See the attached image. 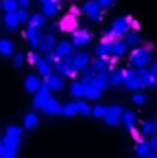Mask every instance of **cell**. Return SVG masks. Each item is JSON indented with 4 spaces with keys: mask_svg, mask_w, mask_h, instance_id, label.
<instances>
[{
    "mask_svg": "<svg viewBox=\"0 0 157 158\" xmlns=\"http://www.w3.org/2000/svg\"><path fill=\"white\" fill-rule=\"evenodd\" d=\"M129 64L133 66V68H146L150 63H152V52L150 50H146L144 46H139V48H135L131 53H129Z\"/></svg>",
    "mask_w": 157,
    "mask_h": 158,
    "instance_id": "1",
    "label": "cell"
},
{
    "mask_svg": "<svg viewBox=\"0 0 157 158\" xmlns=\"http://www.w3.org/2000/svg\"><path fill=\"white\" fill-rule=\"evenodd\" d=\"M131 22H133L131 17H120V19H117V20L111 22L109 31H111L117 39H122L128 31H131Z\"/></svg>",
    "mask_w": 157,
    "mask_h": 158,
    "instance_id": "2",
    "label": "cell"
},
{
    "mask_svg": "<svg viewBox=\"0 0 157 158\" xmlns=\"http://www.w3.org/2000/svg\"><path fill=\"white\" fill-rule=\"evenodd\" d=\"M91 40H92V31L87 30V28H78V30H74V31L70 33V42H72V46L78 48V50L85 48Z\"/></svg>",
    "mask_w": 157,
    "mask_h": 158,
    "instance_id": "3",
    "label": "cell"
},
{
    "mask_svg": "<svg viewBox=\"0 0 157 158\" xmlns=\"http://www.w3.org/2000/svg\"><path fill=\"white\" fill-rule=\"evenodd\" d=\"M122 114H124V107L122 105H107L105 107V116L104 121L109 127H117L122 123Z\"/></svg>",
    "mask_w": 157,
    "mask_h": 158,
    "instance_id": "4",
    "label": "cell"
},
{
    "mask_svg": "<svg viewBox=\"0 0 157 158\" xmlns=\"http://www.w3.org/2000/svg\"><path fill=\"white\" fill-rule=\"evenodd\" d=\"M81 13H85V17L92 22H100L102 17H104V9H100L96 0H87L81 7Z\"/></svg>",
    "mask_w": 157,
    "mask_h": 158,
    "instance_id": "5",
    "label": "cell"
},
{
    "mask_svg": "<svg viewBox=\"0 0 157 158\" xmlns=\"http://www.w3.org/2000/svg\"><path fill=\"white\" fill-rule=\"evenodd\" d=\"M124 88L131 90V92H141L142 90V83L139 79L137 68H126V79H124Z\"/></svg>",
    "mask_w": 157,
    "mask_h": 158,
    "instance_id": "6",
    "label": "cell"
},
{
    "mask_svg": "<svg viewBox=\"0 0 157 158\" xmlns=\"http://www.w3.org/2000/svg\"><path fill=\"white\" fill-rule=\"evenodd\" d=\"M54 72L59 74V76H63V77H76V76H78V72H74V68H72V59H70V55L59 59V61L54 64Z\"/></svg>",
    "mask_w": 157,
    "mask_h": 158,
    "instance_id": "7",
    "label": "cell"
},
{
    "mask_svg": "<svg viewBox=\"0 0 157 158\" xmlns=\"http://www.w3.org/2000/svg\"><path fill=\"white\" fill-rule=\"evenodd\" d=\"M57 44V39H56V33L54 31H48V33H43L41 35V40H39V53L41 55H48L54 52Z\"/></svg>",
    "mask_w": 157,
    "mask_h": 158,
    "instance_id": "8",
    "label": "cell"
},
{
    "mask_svg": "<svg viewBox=\"0 0 157 158\" xmlns=\"http://www.w3.org/2000/svg\"><path fill=\"white\" fill-rule=\"evenodd\" d=\"M70 59H72V68H74V72H78V74L83 68H87V66L91 64V55H89L87 52H83V50L74 52V53L70 55Z\"/></svg>",
    "mask_w": 157,
    "mask_h": 158,
    "instance_id": "9",
    "label": "cell"
},
{
    "mask_svg": "<svg viewBox=\"0 0 157 158\" xmlns=\"http://www.w3.org/2000/svg\"><path fill=\"white\" fill-rule=\"evenodd\" d=\"M48 98H52V90L48 88V85H46V81L43 79V83H41V88L34 94V109H37L41 110V107L46 103V99Z\"/></svg>",
    "mask_w": 157,
    "mask_h": 158,
    "instance_id": "10",
    "label": "cell"
},
{
    "mask_svg": "<svg viewBox=\"0 0 157 158\" xmlns=\"http://www.w3.org/2000/svg\"><path fill=\"white\" fill-rule=\"evenodd\" d=\"M41 35H43V33H41V30H39V28H34V26H28V28H26V30L22 31V37H24V39L30 42V46H32V48H34L35 52L39 50Z\"/></svg>",
    "mask_w": 157,
    "mask_h": 158,
    "instance_id": "11",
    "label": "cell"
},
{
    "mask_svg": "<svg viewBox=\"0 0 157 158\" xmlns=\"http://www.w3.org/2000/svg\"><path fill=\"white\" fill-rule=\"evenodd\" d=\"M35 68H37V72H39L41 79H46V77H50V76L54 74V66L48 63V59H46L44 55H39V57H37Z\"/></svg>",
    "mask_w": 157,
    "mask_h": 158,
    "instance_id": "12",
    "label": "cell"
},
{
    "mask_svg": "<svg viewBox=\"0 0 157 158\" xmlns=\"http://www.w3.org/2000/svg\"><path fill=\"white\" fill-rule=\"evenodd\" d=\"M61 109H63V105H61L56 98H48L46 103L41 107V110H43L44 114H48V116H59V114H61Z\"/></svg>",
    "mask_w": 157,
    "mask_h": 158,
    "instance_id": "13",
    "label": "cell"
},
{
    "mask_svg": "<svg viewBox=\"0 0 157 158\" xmlns=\"http://www.w3.org/2000/svg\"><path fill=\"white\" fill-rule=\"evenodd\" d=\"M74 30H78V17L74 15H65L59 22V31H65V33H72Z\"/></svg>",
    "mask_w": 157,
    "mask_h": 158,
    "instance_id": "14",
    "label": "cell"
},
{
    "mask_svg": "<svg viewBox=\"0 0 157 158\" xmlns=\"http://www.w3.org/2000/svg\"><path fill=\"white\" fill-rule=\"evenodd\" d=\"M124 79H126V68H113L109 72V86L111 88L124 86Z\"/></svg>",
    "mask_w": 157,
    "mask_h": 158,
    "instance_id": "15",
    "label": "cell"
},
{
    "mask_svg": "<svg viewBox=\"0 0 157 158\" xmlns=\"http://www.w3.org/2000/svg\"><path fill=\"white\" fill-rule=\"evenodd\" d=\"M54 53H56L59 59L69 57V55H72V53H74V46H72V42H70V40H59V42L56 44V48H54Z\"/></svg>",
    "mask_w": 157,
    "mask_h": 158,
    "instance_id": "16",
    "label": "cell"
},
{
    "mask_svg": "<svg viewBox=\"0 0 157 158\" xmlns=\"http://www.w3.org/2000/svg\"><path fill=\"white\" fill-rule=\"evenodd\" d=\"M19 24H20V20H19V17H17V11H15V13H4V17H2V26H4L7 31H17V30H19Z\"/></svg>",
    "mask_w": 157,
    "mask_h": 158,
    "instance_id": "17",
    "label": "cell"
},
{
    "mask_svg": "<svg viewBox=\"0 0 157 158\" xmlns=\"http://www.w3.org/2000/svg\"><path fill=\"white\" fill-rule=\"evenodd\" d=\"M89 85H92V86H96L98 90H105V88H109V72H102V74H94L92 79H91V83Z\"/></svg>",
    "mask_w": 157,
    "mask_h": 158,
    "instance_id": "18",
    "label": "cell"
},
{
    "mask_svg": "<svg viewBox=\"0 0 157 158\" xmlns=\"http://www.w3.org/2000/svg\"><path fill=\"white\" fill-rule=\"evenodd\" d=\"M44 81H46L48 88H50V90H54V92H59V90H63V88H65V77H63V76H59V74H52L50 77H46Z\"/></svg>",
    "mask_w": 157,
    "mask_h": 158,
    "instance_id": "19",
    "label": "cell"
},
{
    "mask_svg": "<svg viewBox=\"0 0 157 158\" xmlns=\"http://www.w3.org/2000/svg\"><path fill=\"white\" fill-rule=\"evenodd\" d=\"M87 83H83V81H74L72 85H70V88H69V92H70V96L72 98H76V99H85V90H87Z\"/></svg>",
    "mask_w": 157,
    "mask_h": 158,
    "instance_id": "20",
    "label": "cell"
},
{
    "mask_svg": "<svg viewBox=\"0 0 157 158\" xmlns=\"http://www.w3.org/2000/svg\"><path fill=\"white\" fill-rule=\"evenodd\" d=\"M46 20L48 17L43 13V11H35V13H30V19H28V26H34V28H44L46 26Z\"/></svg>",
    "mask_w": 157,
    "mask_h": 158,
    "instance_id": "21",
    "label": "cell"
},
{
    "mask_svg": "<svg viewBox=\"0 0 157 158\" xmlns=\"http://www.w3.org/2000/svg\"><path fill=\"white\" fill-rule=\"evenodd\" d=\"M128 53V44L124 42V39H117L113 42V50H111V57L113 59H122L124 55Z\"/></svg>",
    "mask_w": 157,
    "mask_h": 158,
    "instance_id": "22",
    "label": "cell"
},
{
    "mask_svg": "<svg viewBox=\"0 0 157 158\" xmlns=\"http://www.w3.org/2000/svg\"><path fill=\"white\" fill-rule=\"evenodd\" d=\"M124 42L128 44V48H139V46H142V37H141V33L139 31H128L124 37Z\"/></svg>",
    "mask_w": 157,
    "mask_h": 158,
    "instance_id": "23",
    "label": "cell"
},
{
    "mask_svg": "<svg viewBox=\"0 0 157 158\" xmlns=\"http://www.w3.org/2000/svg\"><path fill=\"white\" fill-rule=\"evenodd\" d=\"M41 83H43L41 77L34 76V74H30V76H26V79H24V88H26V92L35 94V92L41 88Z\"/></svg>",
    "mask_w": 157,
    "mask_h": 158,
    "instance_id": "24",
    "label": "cell"
},
{
    "mask_svg": "<svg viewBox=\"0 0 157 158\" xmlns=\"http://www.w3.org/2000/svg\"><path fill=\"white\" fill-rule=\"evenodd\" d=\"M137 72H139V79H141V83H142V88H146V86H154L155 76L150 72L148 66H146V68H139Z\"/></svg>",
    "mask_w": 157,
    "mask_h": 158,
    "instance_id": "25",
    "label": "cell"
},
{
    "mask_svg": "<svg viewBox=\"0 0 157 158\" xmlns=\"http://www.w3.org/2000/svg\"><path fill=\"white\" fill-rule=\"evenodd\" d=\"M111 50H113V42L100 40L94 48V53H96V57H111Z\"/></svg>",
    "mask_w": 157,
    "mask_h": 158,
    "instance_id": "26",
    "label": "cell"
},
{
    "mask_svg": "<svg viewBox=\"0 0 157 158\" xmlns=\"http://www.w3.org/2000/svg\"><path fill=\"white\" fill-rule=\"evenodd\" d=\"M152 153V147H150V143L146 142V140H141V142H137V145H135V155L139 158H148V155Z\"/></svg>",
    "mask_w": 157,
    "mask_h": 158,
    "instance_id": "27",
    "label": "cell"
},
{
    "mask_svg": "<svg viewBox=\"0 0 157 158\" xmlns=\"http://www.w3.org/2000/svg\"><path fill=\"white\" fill-rule=\"evenodd\" d=\"M135 123H137L135 112H131V110H124V114H122V125L131 132V131L135 129Z\"/></svg>",
    "mask_w": 157,
    "mask_h": 158,
    "instance_id": "28",
    "label": "cell"
},
{
    "mask_svg": "<svg viewBox=\"0 0 157 158\" xmlns=\"http://www.w3.org/2000/svg\"><path fill=\"white\" fill-rule=\"evenodd\" d=\"M41 11H43L46 17H56V15H59V11H61V2L46 4V6H43V7H41Z\"/></svg>",
    "mask_w": 157,
    "mask_h": 158,
    "instance_id": "29",
    "label": "cell"
},
{
    "mask_svg": "<svg viewBox=\"0 0 157 158\" xmlns=\"http://www.w3.org/2000/svg\"><path fill=\"white\" fill-rule=\"evenodd\" d=\"M76 112L79 116H91L92 107L87 103V99H76Z\"/></svg>",
    "mask_w": 157,
    "mask_h": 158,
    "instance_id": "30",
    "label": "cell"
},
{
    "mask_svg": "<svg viewBox=\"0 0 157 158\" xmlns=\"http://www.w3.org/2000/svg\"><path fill=\"white\" fill-rule=\"evenodd\" d=\"M37 125H39V116H37L35 112H28V114L24 116V129L32 131V129H35Z\"/></svg>",
    "mask_w": 157,
    "mask_h": 158,
    "instance_id": "31",
    "label": "cell"
},
{
    "mask_svg": "<svg viewBox=\"0 0 157 158\" xmlns=\"http://www.w3.org/2000/svg\"><path fill=\"white\" fill-rule=\"evenodd\" d=\"M0 55H4V57L13 55V42L9 39H0Z\"/></svg>",
    "mask_w": 157,
    "mask_h": 158,
    "instance_id": "32",
    "label": "cell"
},
{
    "mask_svg": "<svg viewBox=\"0 0 157 158\" xmlns=\"http://www.w3.org/2000/svg\"><path fill=\"white\" fill-rule=\"evenodd\" d=\"M102 94H104L102 90H98L96 86L89 85V86H87V90H85V99H87V101H96Z\"/></svg>",
    "mask_w": 157,
    "mask_h": 158,
    "instance_id": "33",
    "label": "cell"
},
{
    "mask_svg": "<svg viewBox=\"0 0 157 158\" xmlns=\"http://www.w3.org/2000/svg\"><path fill=\"white\" fill-rule=\"evenodd\" d=\"M61 114H63L65 118H72V116H76V114H78V112H76V101L65 103L63 109H61Z\"/></svg>",
    "mask_w": 157,
    "mask_h": 158,
    "instance_id": "34",
    "label": "cell"
},
{
    "mask_svg": "<svg viewBox=\"0 0 157 158\" xmlns=\"http://www.w3.org/2000/svg\"><path fill=\"white\" fill-rule=\"evenodd\" d=\"M2 9H4V13H15L19 9V2L17 0H2Z\"/></svg>",
    "mask_w": 157,
    "mask_h": 158,
    "instance_id": "35",
    "label": "cell"
},
{
    "mask_svg": "<svg viewBox=\"0 0 157 158\" xmlns=\"http://www.w3.org/2000/svg\"><path fill=\"white\" fill-rule=\"evenodd\" d=\"M91 116H94L96 119H104V116H105V105H94Z\"/></svg>",
    "mask_w": 157,
    "mask_h": 158,
    "instance_id": "36",
    "label": "cell"
},
{
    "mask_svg": "<svg viewBox=\"0 0 157 158\" xmlns=\"http://www.w3.org/2000/svg\"><path fill=\"white\" fill-rule=\"evenodd\" d=\"M24 63H26V55H24L22 52L13 53V66H15V68H20Z\"/></svg>",
    "mask_w": 157,
    "mask_h": 158,
    "instance_id": "37",
    "label": "cell"
},
{
    "mask_svg": "<svg viewBox=\"0 0 157 158\" xmlns=\"http://www.w3.org/2000/svg\"><path fill=\"white\" fill-rule=\"evenodd\" d=\"M142 136H150L154 131H152V121H142L141 123V131H139Z\"/></svg>",
    "mask_w": 157,
    "mask_h": 158,
    "instance_id": "38",
    "label": "cell"
},
{
    "mask_svg": "<svg viewBox=\"0 0 157 158\" xmlns=\"http://www.w3.org/2000/svg\"><path fill=\"white\" fill-rule=\"evenodd\" d=\"M131 101H133L135 105H144V103H146V96H144L142 92H135V94L131 96Z\"/></svg>",
    "mask_w": 157,
    "mask_h": 158,
    "instance_id": "39",
    "label": "cell"
},
{
    "mask_svg": "<svg viewBox=\"0 0 157 158\" xmlns=\"http://www.w3.org/2000/svg\"><path fill=\"white\" fill-rule=\"evenodd\" d=\"M17 17H19V20H20V22H28V19H30V13H28V9H24V7H19V9H17Z\"/></svg>",
    "mask_w": 157,
    "mask_h": 158,
    "instance_id": "40",
    "label": "cell"
},
{
    "mask_svg": "<svg viewBox=\"0 0 157 158\" xmlns=\"http://www.w3.org/2000/svg\"><path fill=\"white\" fill-rule=\"evenodd\" d=\"M98 2V6H100V9H111L113 6H115V0H96Z\"/></svg>",
    "mask_w": 157,
    "mask_h": 158,
    "instance_id": "41",
    "label": "cell"
},
{
    "mask_svg": "<svg viewBox=\"0 0 157 158\" xmlns=\"http://www.w3.org/2000/svg\"><path fill=\"white\" fill-rule=\"evenodd\" d=\"M37 57H39V53L34 50V52H30V53H26V61L30 63V64H34L35 66V63H37Z\"/></svg>",
    "mask_w": 157,
    "mask_h": 158,
    "instance_id": "42",
    "label": "cell"
},
{
    "mask_svg": "<svg viewBox=\"0 0 157 158\" xmlns=\"http://www.w3.org/2000/svg\"><path fill=\"white\" fill-rule=\"evenodd\" d=\"M148 68H150V72L157 77V57H152V63H150V66H148Z\"/></svg>",
    "mask_w": 157,
    "mask_h": 158,
    "instance_id": "43",
    "label": "cell"
},
{
    "mask_svg": "<svg viewBox=\"0 0 157 158\" xmlns=\"http://www.w3.org/2000/svg\"><path fill=\"white\" fill-rule=\"evenodd\" d=\"M148 143H150L152 151H157V136H155V134H152V138L148 140Z\"/></svg>",
    "mask_w": 157,
    "mask_h": 158,
    "instance_id": "44",
    "label": "cell"
},
{
    "mask_svg": "<svg viewBox=\"0 0 157 158\" xmlns=\"http://www.w3.org/2000/svg\"><path fill=\"white\" fill-rule=\"evenodd\" d=\"M17 2H19V7H24V9H28L32 4V0H17Z\"/></svg>",
    "mask_w": 157,
    "mask_h": 158,
    "instance_id": "45",
    "label": "cell"
},
{
    "mask_svg": "<svg viewBox=\"0 0 157 158\" xmlns=\"http://www.w3.org/2000/svg\"><path fill=\"white\" fill-rule=\"evenodd\" d=\"M69 13H70V15H74V17H78L79 13H81V9L76 7V6H72V7H69Z\"/></svg>",
    "mask_w": 157,
    "mask_h": 158,
    "instance_id": "46",
    "label": "cell"
},
{
    "mask_svg": "<svg viewBox=\"0 0 157 158\" xmlns=\"http://www.w3.org/2000/svg\"><path fill=\"white\" fill-rule=\"evenodd\" d=\"M152 131H154L152 134H155V136H157V116L152 119Z\"/></svg>",
    "mask_w": 157,
    "mask_h": 158,
    "instance_id": "47",
    "label": "cell"
},
{
    "mask_svg": "<svg viewBox=\"0 0 157 158\" xmlns=\"http://www.w3.org/2000/svg\"><path fill=\"white\" fill-rule=\"evenodd\" d=\"M139 28H141V26H139V22H137V20H133V22H131V31H139Z\"/></svg>",
    "mask_w": 157,
    "mask_h": 158,
    "instance_id": "48",
    "label": "cell"
},
{
    "mask_svg": "<svg viewBox=\"0 0 157 158\" xmlns=\"http://www.w3.org/2000/svg\"><path fill=\"white\" fill-rule=\"evenodd\" d=\"M52 2H61V0H39L41 7H43V6H46V4H52Z\"/></svg>",
    "mask_w": 157,
    "mask_h": 158,
    "instance_id": "49",
    "label": "cell"
},
{
    "mask_svg": "<svg viewBox=\"0 0 157 158\" xmlns=\"http://www.w3.org/2000/svg\"><path fill=\"white\" fill-rule=\"evenodd\" d=\"M148 158H157V151H152V153L148 155Z\"/></svg>",
    "mask_w": 157,
    "mask_h": 158,
    "instance_id": "50",
    "label": "cell"
},
{
    "mask_svg": "<svg viewBox=\"0 0 157 158\" xmlns=\"http://www.w3.org/2000/svg\"><path fill=\"white\" fill-rule=\"evenodd\" d=\"M154 88L157 90V77H155V81H154Z\"/></svg>",
    "mask_w": 157,
    "mask_h": 158,
    "instance_id": "51",
    "label": "cell"
},
{
    "mask_svg": "<svg viewBox=\"0 0 157 158\" xmlns=\"http://www.w3.org/2000/svg\"><path fill=\"white\" fill-rule=\"evenodd\" d=\"M0 155H2V138H0Z\"/></svg>",
    "mask_w": 157,
    "mask_h": 158,
    "instance_id": "52",
    "label": "cell"
},
{
    "mask_svg": "<svg viewBox=\"0 0 157 158\" xmlns=\"http://www.w3.org/2000/svg\"><path fill=\"white\" fill-rule=\"evenodd\" d=\"M0 7H2V0H0Z\"/></svg>",
    "mask_w": 157,
    "mask_h": 158,
    "instance_id": "53",
    "label": "cell"
},
{
    "mask_svg": "<svg viewBox=\"0 0 157 158\" xmlns=\"http://www.w3.org/2000/svg\"><path fill=\"white\" fill-rule=\"evenodd\" d=\"M0 26H2V20H0Z\"/></svg>",
    "mask_w": 157,
    "mask_h": 158,
    "instance_id": "54",
    "label": "cell"
},
{
    "mask_svg": "<svg viewBox=\"0 0 157 158\" xmlns=\"http://www.w3.org/2000/svg\"><path fill=\"white\" fill-rule=\"evenodd\" d=\"M137 158H139V156H137Z\"/></svg>",
    "mask_w": 157,
    "mask_h": 158,
    "instance_id": "55",
    "label": "cell"
}]
</instances>
